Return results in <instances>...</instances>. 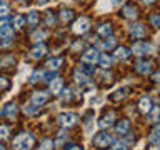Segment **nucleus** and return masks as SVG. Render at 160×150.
Masks as SVG:
<instances>
[{
    "instance_id": "2",
    "label": "nucleus",
    "mask_w": 160,
    "mask_h": 150,
    "mask_svg": "<svg viewBox=\"0 0 160 150\" xmlns=\"http://www.w3.org/2000/svg\"><path fill=\"white\" fill-rule=\"evenodd\" d=\"M0 40H3L2 45H8L12 40V27H10V20L7 17L0 18Z\"/></svg>"
},
{
    "instance_id": "14",
    "label": "nucleus",
    "mask_w": 160,
    "mask_h": 150,
    "mask_svg": "<svg viewBox=\"0 0 160 150\" xmlns=\"http://www.w3.org/2000/svg\"><path fill=\"white\" fill-rule=\"evenodd\" d=\"M2 115H3V117H8V118H13L15 115H17V105H15V103L5 105L3 110H2Z\"/></svg>"
},
{
    "instance_id": "12",
    "label": "nucleus",
    "mask_w": 160,
    "mask_h": 150,
    "mask_svg": "<svg viewBox=\"0 0 160 150\" xmlns=\"http://www.w3.org/2000/svg\"><path fill=\"white\" fill-rule=\"evenodd\" d=\"M152 107H153V103H152V100H150L148 97H143L142 100H140V103H138V108H140L142 113H150Z\"/></svg>"
},
{
    "instance_id": "4",
    "label": "nucleus",
    "mask_w": 160,
    "mask_h": 150,
    "mask_svg": "<svg viewBox=\"0 0 160 150\" xmlns=\"http://www.w3.org/2000/svg\"><path fill=\"white\" fill-rule=\"evenodd\" d=\"M98 57H100V53L97 52V50H95V48H88L87 52L82 55V62L85 65H95L98 62Z\"/></svg>"
},
{
    "instance_id": "44",
    "label": "nucleus",
    "mask_w": 160,
    "mask_h": 150,
    "mask_svg": "<svg viewBox=\"0 0 160 150\" xmlns=\"http://www.w3.org/2000/svg\"><path fill=\"white\" fill-rule=\"evenodd\" d=\"M155 0H143V3H153Z\"/></svg>"
},
{
    "instance_id": "43",
    "label": "nucleus",
    "mask_w": 160,
    "mask_h": 150,
    "mask_svg": "<svg viewBox=\"0 0 160 150\" xmlns=\"http://www.w3.org/2000/svg\"><path fill=\"white\" fill-rule=\"evenodd\" d=\"M122 2H123V0H113V5H120Z\"/></svg>"
},
{
    "instance_id": "42",
    "label": "nucleus",
    "mask_w": 160,
    "mask_h": 150,
    "mask_svg": "<svg viewBox=\"0 0 160 150\" xmlns=\"http://www.w3.org/2000/svg\"><path fill=\"white\" fill-rule=\"evenodd\" d=\"M153 82H158V72H155V75H153Z\"/></svg>"
},
{
    "instance_id": "36",
    "label": "nucleus",
    "mask_w": 160,
    "mask_h": 150,
    "mask_svg": "<svg viewBox=\"0 0 160 150\" xmlns=\"http://www.w3.org/2000/svg\"><path fill=\"white\" fill-rule=\"evenodd\" d=\"M8 137V128L5 125H0V138H7Z\"/></svg>"
},
{
    "instance_id": "38",
    "label": "nucleus",
    "mask_w": 160,
    "mask_h": 150,
    "mask_svg": "<svg viewBox=\"0 0 160 150\" xmlns=\"http://www.w3.org/2000/svg\"><path fill=\"white\" fill-rule=\"evenodd\" d=\"M150 112H152V122H157V120H158V108L157 107H152Z\"/></svg>"
},
{
    "instance_id": "5",
    "label": "nucleus",
    "mask_w": 160,
    "mask_h": 150,
    "mask_svg": "<svg viewBox=\"0 0 160 150\" xmlns=\"http://www.w3.org/2000/svg\"><path fill=\"white\" fill-rule=\"evenodd\" d=\"M150 52H152V47H150L147 42H137V43H133V47H132V53L137 55V57L147 55Z\"/></svg>"
},
{
    "instance_id": "40",
    "label": "nucleus",
    "mask_w": 160,
    "mask_h": 150,
    "mask_svg": "<svg viewBox=\"0 0 160 150\" xmlns=\"http://www.w3.org/2000/svg\"><path fill=\"white\" fill-rule=\"evenodd\" d=\"M158 22H160L158 15H153V17H152V23H153V27H158Z\"/></svg>"
},
{
    "instance_id": "28",
    "label": "nucleus",
    "mask_w": 160,
    "mask_h": 150,
    "mask_svg": "<svg viewBox=\"0 0 160 150\" xmlns=\"http://www.w3.org/2000/svg\"><path fill=\"white\" fill-rule=\"evenodd\" d=\"M60 17H62V20H65V22H68V20L73 18V12H72V10H62Z\"/></svg>"
},
{
    "instance_id": "7",
    "label": "nucleus",
    "mask_w": 160,
    "mask_h": 150,
    "mask_svg": "<svg viewBox=\"0 0 160 150\" xmlns=\"http://www.w3.org/2000/svg\"><path fill=\"white\" fill-rule=\"evenodd\" d=\"M90 28V22L87 18H78L77 22L73 23V27H72V30H73V33H77V35H82V33H85L87 30Z\"/></svg>"
},
{
    "instance_id": "26",
    "label": "nucleus",
    "mask_w": 160,
    "mask_h": 150,
    "mask_svg": "<svg viewBox=\"0 0 160 150\" xmlns=\"http://www.w3.org/2000/svg\"><path fill=\"white\" fill-rule=\"evenodd\" d=\"M23 112L27 113V115H35V113L38 112V107H37V105H33L32 102H30L28 105H25V107H23Z\"/></svg>"
},
{
    "instance_id": "37",
    "label": "nucleus",
    "mask_w": 160,
    "mask_h": 150,
    "mask_svg": "<svg viewBox=\"0 0 160 150\" xmlns=\"http://www.w3.org/2000/svg\"><path fill=\"white\" fill-rule=\"evenodd\" d=\"M8 85H10V82H8L7 78H2V77H0V90L8 88Z\"/></svg>"
},
{
    "instance_id": "23",
    "label": "nucleus",
    "mask_w": 160,
    "mask_h": 150,
    "mask_svg": "<svg viewBox=\"0 0 160 150\" xmlns=\"http://www.w3.org/2000/svg\"><path fill=\"white\" fill-rule=\"evenodd\" d=\"M115 43H117V40H115L113 37H105V42L100 43V47L105 48V50H110V48L115 47Z\"/></svg>"
},
{
    "instance_id": "22",
    "label": "nucleus",
    "mask_w": 160,
    "mask_h": 150,
    "mask_svg": "<svg viewBox=\"0 0 160 150\" xmlns=\"http://www.w3.org/2000/svg\"><path fill=\"white\" fill-rule=\"evenodd\" d=\"M122 13L125 18H137V8L135 7H125L122 10Z\"/></svg>"
},
{
    "instance_id": "17",
    "label": "nucleus",
    "mask_w": 160,
    "mask_h": 150,
    "mask_svg": "<svg viewBox=\"0 0 160 150\" xmlns=\"http://www.w3.org/2000/svg\"><path fill=\"white\" fill-rule=\"evenodd\" d=\"M62 85H63V80L62 78H53V82H50V90L52 93H60L62 92Z\"/></svg>"
},
{
    "instance_id": "15",
    "label": "nucleus",
    "mask_w": 160,
    "mask_h": 150,
    "mask_svg": "<svg viewBox=\"0 0 160 150\" xmlns=\"http://www.w3.org/2000/svg\"><path fill=\"white\" fill-rule=\"evenodd\" d=\"M128 87H122V88H118V90H115L113 95H110V100H113V102H117V100H122L123 97H127L128 95Z\"/></svg>"
},
{
    "instance_id": "31",
    "label": "nucleus",
    "mask_w": 160,
    "mask_h": 150,
    "mask_svg": "<svg viewBox=\"0 0 160 150\" xmlns=\"http://www.w3.org/2000/svg\"><path fill=\"white\" fill-rule=\"evenodd\" d=\"M45 22H47L48 27L55 25V17H53V13H52V12H47V13H45Z\"/></svg>"
},
{
    "instance_id": "27",
    "label": "nucleus",
    "mask_w": 160,
    "mask_h": 150,
    "mask_svg": "<svg viewBox=\"0 0 160 150\" xmlns=\"http://www.w3.org/2000/svg\"><path fill=\"white\" fill-rule=\"evenodd\" d=\"M112 150H128V145L127 142H123V140H120V142H115Z\"/></svg>"
},
{
    "instance_id": "18",
    "label": "nucleus",
    "mask_w": 160,
    "mask_h": 150,
    "mask_svg": "<svg viewBox=\"0 0 160 150\" xmlns=\"http://www.w3.org/2000/svg\"><path fill=\"white\" fill-rule=\"evenodd\" d=\"M63 60L62 58H58V57H55V58H50L48 62H47V68L50 70V72H55V70H58V67L62 65Z\"/></svg>"
},
{
    "instance_id": "41",
    "label": "nucleus",
    "mask_w": 160,
    "mask_h": 150,
    "mask_svg": "<svg viewBox=\"0 0 160 150\" xmlns=\"http://www.w3.org/2000/svg\"><path fill=\"white\" fill-rule=\"evenodd\" d=\"M67 150H83V148L80 147V145H68Z\"/></svg>"
},
{
    "instance_id": "35",
    "label": "nucleus",
    "mask_w": 160,
    "mask_h": 150,
    "mask_svg": "<svg viewBox=\"0 0 160 150\" xmlns=\"http://www.w3.org/2000/svg\"><path fill=\"white\" fill-rule=\"evenodd\" d=\"M45 35H47L45 32H40V30H37V32H35V33L32 35V38L35 40V42H40L42 38H45Z\"/></svg>"
},
{
    "instance_id": "8",
    "label": "nucleus",
    "mask_w": 160,
    "mask_h": 150,
    "mask_svg": "<svg viewBox=\"0 0 160 150\" xmlns=\"http://www.w3.org/2000/svg\"><path fill=\"white\" fill-rule=\"evenodd\" d=\"M130 35H132L133 38H143L145 35H147V30H145L143 25H140V23H135L130 27Z\"/></svg>"
},
{
    "instance_id": "20",
    "label": "nucleus",
    "mask_w": 160,
    "mask_h": 150,
    "mask_svg": "<svg viewBox=\"0 0 160 150\" xmlns=\"http://www.w3.org/2000/svg\"><path fill=\"white\" fill-rule=\"evenodd\" d=\"M98 33L102 35V37H112V27H110V23H102L100 25Z\"/></svg>"
},
{
    "instance_id": "34",
    "label": "nucleus",
    "mask_w": 160,
    "mask_h": 150,
    "mask_svg": "<svg viewBox=\"0 0 160 150\" xmlns=\"http://www.w3.org/2000/svg\"><path fill=\"white\" fill-rule=\"evenodd\" d=\"M58 95L62 97V100H63V102H67V100H70V98H72V92H70L68 88H67V90H63V92H60Z\"/></svg>"
},
{
    "instance_id": "13",
    "label": "nucleus",
    "mask_w": 160,
    "mask_h": 150,
    "mask_svg": "<svg viewBox=\"0 0 160 150\" xmlns=\"http://www.w3.org/2000/svg\"><path fill=\"white\" fill-rule=\"evenodd\" d=\"M135 68H137V72H138V73L147 75V73L152 72V63H150V62H137Z\"/></svg>"
},
{
    "instance_id": "32",
    "label": "nucleus",
    "mask_w": 160,
    "mask_h": 150,
    "mask_svg": "<svg viewBox=\"0 0 160 150\" xmlns=\"http://www.w3.org/2000/svg\"><path fill=\"white\" fill-rule=\"evenodd\" d=\"M23 23H25V18L22 17V15H17V17H15V20H13V25H15L17 28H22Z\"/></svg>"
},
{
    "instance_id": "47",
    "label": "nucleus",
    "mask_w": 160,
    "mask_h": 150,
    "mask_svg": "<svg viewBox=\"0 0 160 150\" xmlns=\"http://www.w3.org/2000/svg\"><path fill=\"white\" fill-rule=\"evenodd\" d=\"M18 2H25V0H18Z\"/></svg>"
},
{
    "instance_id": "10",
    "label": "nucleus",
    "mask_w": 160,
    "mask_h": 150,
    "mask_svg": "<svg viewBox=\"0 0 160 150\" xmlns=\"http://www.w3.org/2000/svg\"><path fill=\"white\" fill-rule=\"evenodd\" d=\"M45 53H47V48H45V45H43V43H37V45L33 47V50L30 52V57H32L33 60H38V58H42Z\"/></svg>"
},
{
    "instance_id": "24",
    "label": "nucleus",
    "mask_w": 160,
    "mask_h": 150,
    "mask_svg": "<svg viewBox=\"0 0 160 150\" xmlns=\"http://www.w3.org/2000/svg\"><path fill=\"white\" fill-rule=\"evenodd\" d=\"M112 120H113V113L110 112L108 115H105V117L98 122V127L100 128H105V127H108V125H112Z\"/></svg>"
},
{
    "instance_id": "46",
    "label": "nucleus",
    "mask_w": 160,
    "mask_h": 150,
    "mask_svg": "<svg viewBox=\"0 0 160 150\" xmlns=\"http://www.w3.org/2000/svg\"><path fill=\"white\" fill-rule=\"evenodd\" d=\"M0 150H5V148H3V147H2V145H0Z\"/></svg>"
},
{
    "instance_id": "21",
    "label": "nucleus",
    "mask_w": 160,
    "mask_h": 150,
    "mask_svg": "<svg viewBox=\"0 0 160 150\" xmlns=\"http://www.w3.org/2000/svg\"><path fill=\"white\" fill-rule=\"evenodd\" d=\"M115 57L118 60H127L130 57V50L125 48V47H120V48H117V52H115Z\"/></svg>"
},
{
    "instance_id": "16",
    "label": "nucleus",
    "mask_w": 160,
    "mask_h": 150,
    "mask_svg": "<svg viewBox=\"0 0 160 150\" xmlns=\"http://www.w3.org/2000/svg\"><path fill=\"white\" fill-rule=\"evenodd\" d=\"M75 82H77L78 85H80V87H87V85H88V78H87V75H85V73H82V72H80V70H77V72H75Z\"/></svg>"
},
{
    "instance_id": "45",
    "label": "nucleus",
    "mask_w": 160,
    "mask_h": 150,
    "mask_svg": "<svg viewBox=\"0 0 160 150\" xmlns=\"http://www.w3.org/2000/svg\"><path fill=\"white\" fill-rule=\"evenodd\" d=\"M38 3H45V2H48V0H37Z\"/></svg>"
},
{
    "instance_id": "39",
    "label": "nucleus",
    "mask_w": 160,
    "mask_h": 150,
    "mask_svg": "<svg viewBox=\"0 0 160 150\" xmlns=\"http://www.w3.org/2000/svg\"><path fill=\"white\" fill-rule=\"evenodd\" d=\"M65 132H60V135H58V140H57V145H62V142H63V138H65Z\"/></svg>"
},
{
    "instance_id": "11",
    "label": "nucleus",
    "mask_w": 160,
    "mask_h": 150,
    "mask_svg": "<svg viewBox=\"0 0 160 150\" xmlns=\"http://www.w3.org/2000/svg\"><path fill=\"white\" fill-rule=\"evenodd\" d=\"M115 130H117L118 135L130 133V122H128V120H120V122L117 123V127H115Z\"/></svg>"
},
{
    "instance_id": "1",
    "label": "nucleus",
    "mask_w": 160,
    "mask_h": 150,
    "mask_svg": "<svg viewBox=\"0 0 160 150\" xmlns=\"http://www.w3.org/2000/svg\"><path fill=\"white\" fill-rule=\"evenodd\" d=\"M33 145V138L32 135L23 132V133H18L17 137L13 138V148L15 150H30Z\"/></svg>"
},
{
    "instance_id": "9",
    "label": "nucleus",
    "mask_w": 160,
    "mask_h": 150,
    "mask_svg": "<svg viewBox=\"0 0 160 150\" xmlns=\"http://www.w3.org/2000/svg\"><path fill=\"white\" fill-rule=\"evenodd\" d=\"M47 100H48V93L47 92H35L32 95V103L37 105V107H42Z\"/></svg>"
},
{
    "instance_id": "19",
    "label": "nucleus",
    "mask_w": 160,
    "mask_h": 150,
    "mask_svg": "<svg viewBox=\"0 0 160 150\" xmlns=\"http://www.w3.org/2000/svg\"><path fill=\"white\" fill-rule=\"evenodd\" d=\"M98 63H100V67H102V68L107 70L110 65H112V57H108L107 53H102V55L98 57Z\"/></svg>"
},
{
    "instance_id": "6",
    "label": "nucleus",
    "mask_w": 160,
    "mask_h": 150,
    "mask_svg": "<svg viewBox=\"0 0 160 150\" xmlns=\"http://www.w3.org/2000/svg\"><path fill=\"white\" fill-rule=\"evenodd\" d=\"M77 120H78L77 113H72V112L62 113V115L58 117V122H60V125H62V127H72V125L77 123Z\"/></svg>"
},
{
    "instance_id": "30",
    "label": "nucleus",
    "mask_w": 160,
    "mask_h": 150,
    "mask_svg": "<svg viewBox=\"0 0 160 150\" xmlns=\"http://www.w3.org/2000/svg\"><path fill=\"white\" fill-rule=\"evenodd\" d=\"M53 148V142H52V140H43V142H42V145H40V148L38 150H52Z\"/></svg>"
},
{
    "instance_id": "3",
    "label": "nucleus",
    "mask_w": 160,
    "mask_h": 150,
    "mask_svg": "<svg viewBox=\"0 0 160 150\" xmlns=\"http://www.w3.org/2000/svg\"><path fill=\"white\" fill-rule=\"evenodd\" d=\"M92 142H93V145H95L97 148H107V147H110V145L113 143V142H112V137H110L107 132H98V133L93 137Z\"/></svg>"
},
{
    "instance_id": "33",
    "label": "nucleus",
    "mask_w": 160,
    "mask_h": 150,
    "mask_svg": "<svg viewBox=\"0 0 160 150\" xmlns=\"http://www.w3.org/2000/svg\"><path fill=\"white\" fill-rule=\"evenodd\" d=\"M10 12V8H8V5L7 3H2L0 2V17H7V13Z\"/></svg>"
},
{
    "instance_id": "29",
    "label": "nucleus",
    "mask_w": 160,
    "mask_h": 150,
    "mask_svg": "<svg viewBox=\"0 0 160 150\" xmlns=\"http://www.w3.org/2000/svg\"><path fill=\"white\" fill-rule=\"evenodd\" d=\"M42 78H43V73H42V72H33L32 77H30V83H37V82H40Z\"/></svg>"
},
{
    "instance_id": "25",
    "label": "nucleus",
    "mask_w": 160,
    "mask_h": 150,
    "mask_svg": "<svg viewBox=\"0 0 160 150\" xmlns=\"http://www.w3.org/2000/svg\"><path fill=\"white\" fill-rule=\"evenodd\" d=\"M37 22H38V13L37 12H28V15H27V23L28 25H32V27H35L37 25Z\"/></svg>"
}]
</instances>
